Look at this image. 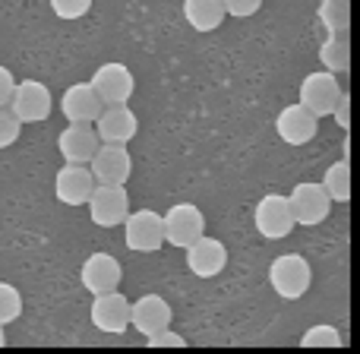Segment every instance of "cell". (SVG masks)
Wrapping results in <instances>:
<instances>
[{
    "instance_id": "cell-1",
    "label": "cell",
    "mask_w": 360,
    "mask_h": 354,
    "mask_svg": "<svg viewBox=\"0 0 360 354\" xmlns=\"http://www.w3.org/2000/svg\"><path fill=\"white\" fill-rule=\"evenodd\" d=\"M269 282L281 301H300L313 285V269L300 253H281L269 266Z\"/></svg>"
},
{
    "instance_id": "cell-2",
    "label": "cell",
    "mask_w": 360,
    "mask_h": 354,
    "mask_svg": "<svg viewBox=\"0 0 360 354\" xmlns=\"http://www.w3.org/2000/svg\"><path fill=\"white\" fill-rule=\"evenodd\" d=\"M89 218L98 228H120L130 215V193L124 184H95L86 199Z\"/></svg>"
},
{
    "instance_id": "cell-3",
    "label": "cell",
    "mask_w": 360,
    "mask_h": 354,
    "mask_svg": "<svg viewBox=\"0 0 360 354\" xmlns=\"http://www.w3.org/2000/svg\"><path fill=\"white\" fill-rule=\"evenodd\" d=\"M13 114L19 118V124H41V120L51 118V108H54V99H51V89L38 80H19L13 86V95L6 101Z\"/></svg>"
},
{
    "instance_id": "cell-4",
    "label": "cell",
    "mask_w": 360,
    "mask_h": 354,
    "mask_svg": "<svg viewBox=\"0 0 360 354\" xmlns=\"http://www.w3.org/2000/svg\"><path fill=\"white\" fill-rule=\"evenodd\" d=\"M288 206H291V215L294 225H304V228H313V225H323L332 212V199L326 193L323 184L316 180H304L297 184L291 193H288Z\"/></svg>"
},
{
    "instance_id": "cell-5",
    "label": "cell",
    "mask_w": 360,
    "mask_h": 354,
    "mask_svg": "<svg viewBox=\"0 0 360 354\" xmlns=\"http://www.w3.org/2000/svg\"><path fill=\"white\" fill-rule=\"evenodd\" d=\"M162 231H165V244L184 250L196 237L205 234V215L193 203H177L162 215Z\"/></svg>"
},
{
    "instance_id": "cell-6",
    "label": "cell",
    "mask_w": 360,
    "mask_h": 354,
    "mask_svg": "<svg viewBox=\"0 0 360 354\" xmlns=\"http://www.w3.org/2000/svg\"><path fill=\"white\" fill-rule=\"evenodd\" d=\"M253 222H256V231L266 241H285L294 231V215H291V206H288L285 193H266L256 203Z\"/></svg>"
},
{
    "instance_id": "cell-7",
    "label": "cell",
    "mask_w": 360,
    "mask_h": 354,
    "mask_svg": "<svg viewBox=\"0 0 360 354\" xmlns=\"http://www.w3.org/2000/svg\"><path fill=\"white\" fill-rule=\"evenodd\" d=\"M342 92L345 89L338 86L335 73H329V70H316V73L304 76L297 101L313 114V118H326V114H332V108H335V101H338Z\"/></svg>"
},
{
    "instance_id": "cell-8",
    "label": "cell",
    "mask_w": 360,
    "mask_h": 354,
    "mask_svg": "<svg viewBox=\"0 0 360 354\" xmlns=\"http://www.w3.org/2000/svg\"><path fill=\"white\" fill-rule=\"evenodd\" d=\"M89 86L95 89L105 105H127L130 95L136 92V80H133L130 67L127 63H117V61H108L95 70V76L89 80Z\"/></svg>"
},
{
    "instance_id": "cell-9",
    "label": "cell",
    "mask_w": 360,
    "mask_h": 354,
    "mask_svg": "<svg viewBox=\"0 0 360 354\" xmlns=\"http://www.w3.org/2000/svg\"><path fill=\"white\" fill-rule=\"evenodd\" d=\"M124 241L133 253H155V250H162V244H165L162 215L152 209L130 212L124 218Z\"/></svg>"
},
{
    "instance_id": "cell-10",
    "label": "cell",
    "mask_w": 360,
    "mask_h": 354,
    "mask_svg": "<svg viewBox=\"0 0 360 354\" xmlns=\"http://www.w3.org/2000/svg\"><path fill=\"white\" fill-rule=\"evenodd\" d=\"M89 171H92L95 184H127L133 175V158L127 152V146L98 143L95 156L89 158Z\"/></svg>"
},
{
    "instance_id": "cell-11",
    "label": "cell",
    "mask_w": 360,
    "mask_h": 354,
    "mask_svg": "<svg viewBox=\"0 0 360 354\" xmlns=\"http://www.w3.org/2000/svg\"><path fill=\"white\" fill-rule=\"evenodd\" d=\"M92 317L95 329L108 332V336H124L130 329V301L114 288V291H105V294H92Z\"/></svg>"
},
{
    "instance_id": "cell-12",
    "label": "cell",
    "mask_w": 360,
    "mask_h": 354,
    "mask_svg": "<svg viewBox=\"0 0 360 354\" xmlns=\"http://www.w3.org/2000/svg\"><path fill=\"white\" fill-rule=\"evenodd\" d=\"M184 253H186V269H190L196 279H215V275H221L224 266H228V250H224V244L209 234L196 237L190 247H184Z\"/></svg>"
},
{
    "instance_id": "cell-13",
    "label": "cell",
    "mask_w": 360,
    "mask_h": 354,
    "mask_svg": "<svg viewBox=\"0 0 360 354\" xmlns=\"http://www.w3.org/2000/svg\"><path fill=\"white\" fill-rule=\"evenodd\" d=\"M79 282L89 294H105V291L120 288V282H124V269H120L117 256L92 253V256H86V263H82Z\"/></svg>"
},
{
    "instance_id": "cell-14",
    "label": "cell",
    "mask_w": 360,
    "mask_h": 354,
    "mask_svg": "<svg viewBox=\"0 0 360 354\" xmlns=\"http://www.w3.org/2000/svg\"><path fill=\"white\" fill-rule=\"evenodd\" d=\"M92 127H95L98 143H120V146H127L133 137H136L139 120H136V114H133L127 105H105V108H101V114L95 118Z\"/></svg>"
},
{
    "instance_id": "cell-15",
    "label": "cell",
    "mask_w": 360,
    "mask_h": 354,
    "mask_svg": "<svg viewBox=\"0 0 360 354\" xmlns=\"http://www.w3.org/2000/svg\"><path fill=\"white\" fill-rule=\"evenodd\" d=\"M174 310L162 294H143L139 301H130V326L143 336H155V332L168 329Z\"/></svg>"
},
{
    "instance_id": "cell-16",
    "label": "cell",
    "mask_w": 360,
    "mask_h": 354,
    "mask_svg": "<svg viewBox=\"0 0 360 354\" xmlns=\"http://www.w3.org/2000/svg\"><path fill=\"white\" fill-rule=\"evenodd\" d=\"M316 130H319V118H313L300 101L281 108L278 118H275V133H278V139L288 146H307L316 137Z\"/></svg>"
},
{
    "instance_id": "cell-17",
    "label": "cell",
    "mask_w": 360,
    "mask_h": 354,
    "mask_svg": "<svg viewBox=\"0 0 360 354\" xmlns=\"http://www.w3.org/2000/svg\"><path fill=\"white\" fill-rule=\"evenodd\" d=\"M92 187H95V177L89 171V165L63 162V168L54 175V196L63 206H86Z\"/></svg>"
},
{
    "instance_id": "cell-18",
    "label": "cell",
    "mask_w": 360,
    "mask_h": 354,
    "mask_svg": "<svg viewBox=\"0 0 360 354\" xmlns=\"http://www.w3.org/2000/svg\"><path fill=\"white\" fill-rule=\"evenodd\" d=\"M101 108H105V101L95 95L89 82H76L60 95V114L67 118V124H95Z\"/></svg>"
},
{
    "instance_id": "cell-19",
    "label": "cell",
    "mask_w": 360,
    "mask_h": 354,
    "mask_svg": "<svg viewBox=\"0 0 360 354\" xmlns=\"http://www.w3.org/2000/svg\"><path fill=\"white\" fill-rule=\"evenodd\" d=\"M95 149H98V137L92 124H67V130H60L57 137V152L63 156V162L89 165Z\"/></svg>"
},
{
    "instance_id": "cell-20",
    "label": "cell",
    "mask_w": 360,
    "mask_h": 354,
    "mask_svg": "<svg viewBox=\"0 0 360 354\" xmlns=\"http://www.w3.org/2000/svg\"><path fill=\"white\" fill-rule=\"evenodd\" d=\"M184 19L196 32H215L224 23L221 0H184Z\"/></svg>"
},
{
    "instance_id": "cell-21",
    "label": "cell",
    "mask_w": 360,
    "mask_h": 354,
    "mask_svg": "<svg viewBox=\"0 0 360 354\" xmlns=\"http://www.w3.org/2000/svg\"><path fill=\"white\" fill-rule=\"evenodd\" d=\"M319 61H323V70L329 73H345L351 67V44L348 35H329L319 48Z\"/></svg>"
},
{
    "instance_id": "cell-22",
    "label": "cell",
    "mask_w": 360,
    "mask_h": 354,
    "mask_svg": "<svg viewBox=\"0 0 360 354\" xmlns=\"http://www.w3.org/2000/svg\"><path fill=\"white\" fill-rule=\"evenodd\" d=\"M323 187H326V193H329L332 203H348L351 199V165H348V158L329 165V171H326V177H323Z\"/></svg>"
},
{
    "instance_id": "cell-23",
    "label": "cell",
    "mask_w": 360,
    "mask_h": 354,
    "mask_svg": "<svg viewBox=\"0 0 360 354\" xmlns=\"http://www.w3.org/2000/svg\"><path fill=\"white\" fill-rule=\"evenodd\" d=\"M319 19L329 29V35H348V23H351L348 0H323L319 4Z\"/></svg>"
},
{
    "instance_id": "cell-24",
    "label": "cell",
    "mask_w": 360,
    "mask_h": 354,
    "mask_svg": "<svg viewBox=\"0 0 360 354\" xmlns=\"http://www.w3.org/2000/svg\"><path fill=\"white\" fill-rule=\"evenodd\" d=\"M342 345H345V339L338 336V329L329 323L310 326V329L300 336V348H342Z\"/></svg>"
},
{
    "instance_id": "cell-25",
    "label": "cell",
    "mask_w": 360,
    "mask_h": 354,
    "mask_svg": "<svg viewBox=\"0 0 360 354\" xmlns=\"http://www.w3.org/2000/svg\"><path fill=\"white\" fill-rule=\"evenodd\" d=\"M19 317H22V294L16 285L0 282V326H10Z\"/></svg>"
},
{
    "instance_id": "cell-26",
    "label": "cell",
    "mask_w": 360,
    "mask_h": 354,
    "mask_svg": "<svg viewBox=\"0 0 360 354\" xmlns=\"http://www.w3.org/2000/svg\"><path fill=\"white\" fill-rule=\"evenodd\" d=\"M19 133H22L19 118L10 111V108H0V149H10V146L19 139Z\"/></svg>"
},
{
    "instance_id": "cell-27",
    "label": "cell",
    "mask_w": 360,
    "mask_h": 354,
    "mask_svg": "<svg viewBox=\"0 0 360 354\" xmlns=\"http://www.w3.org/2000/svg\"><path fill=\"white\" fill-rule=\"evenodd\" d=\"M54 16L60 19H82L89 10H92V0H48Z\"/></svg>"
},
{
    "instance_id": "cell-28",
    "label": "cell",
    "mask_w": 360,
    "mask_h": 354,
    "mask_svg": "<svg viewBox=\"0 0 360 354\" xmlns=\"http://www.w3.org/2000/svg\"><path fill=\"white\" fill-rule=\"evenodd\" d=\"M224 6V16H234V19H247V16H256L262 6V0H221Z\"/></svg>"
},
{
    "instance_id": "cell-29",
    "label": "cell",
    "mask_w": 360,
    "mask_h": 354,
    "mask_svg": "<svg viewBox=\"0 0 360 354\" xmlns=\"http://www.w3.org/2000/svg\"><path fill=\"white\" fill-rule=\"evenodd\" d=\"M146 345L149 348H186V339L171 332V326H168V329L155 332V336H146Z\"/></svg>"
},
{
    "instance_id": "cell-30",
    "label": "cell",
    "mask_w": 360,
    "mask_h": 354,
    "mask_svg": "<svg viewBox=\"0 0 360 354\" xmlns=\"http://www.w3.org/2000/svg\"><path fill=\"white\" fill-rule=\"evenodd\" d=\"M332 118H335V124L342 127V130H348L351 127V95L342 92L335 101V108H332Z\"/></svg>"
},
{
    "instance_id": "cell-31",
    "label": "cell",
    "mask_w": 360,
    "mask_h": 354,
    "mask_svg": "<svg viewBox=\"0 0 360 354\" xmlns=\"http://www.w3.org/2000/svg\"><path fill=\"white\" fill-rule=\"evenodd\" d=\"M13 86H16V76L0 63V108H6V101H10V95H13Z\"/></svg>"
},
{
    "instance_id": "cell-32",
    "label": "cell",
    "mask_w": 360,
    "mask_h": 354,
    "mask_svg": "<svg viewBox=\"0 0 360 354\" xmlns=\"http://www.w3.org/2000/svg\"><path fill=\"white\" fill-rule=\"evenodd\" d=\"M6 345V332H4V326H0V348Z\"/></svg>"
}]
</instances>
